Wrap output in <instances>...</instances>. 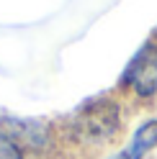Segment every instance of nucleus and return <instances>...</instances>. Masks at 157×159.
I'll return each instance as SVG.
<instances>
[{"label": "nucleus", "mask_w": 157, "mask_h": 159, "mask_svg": "<svg viewBox=\"0 0 157 159\" xmlns=\"http://www.w3.org/2000/svg\"><path fill=\"white\" fill-rule=\"evenodd\" d=\"M75 131L83 141L103 144L119 131V108L111 100H93L75 116Z\"/></svg>", "instance_id": "nucleus-1"}, {"label": "nucleus", "mask_w": 157, "mask_h": 159, "mask_svg": "<svg viewBox=\"0 0 157 159\" xmlns=\"http://www.w3.org/2000/svg\"><path fill=\"white\" fill-rule=\"evenodd\" d=\"M124 82L134 87L139 95H155L157 93V46L147 44L134 54L124 72Z\"/></svg>", "instance_id": "nucleus-2"}, {"label": "nucleus", "mask_w": 157, "mask_h": 159, "mask_svg": "<svg viewBox=\"0 0 157 159\" xmlns=\"http://www.w3.org/2000/svg\"><path fill=\"white\" fill-rule=\"evenodd\" d=\"M155 144H157V118H155V121H147L144 126L136 128L131 144L126 146L116 159H142Z\"/></svg>", "instance_id": "nucleus-3"}, {"label": "nucleus", "mask_w": 157, "mask_h": 159, "mask_svg": "<svg viewBox=\"0 0 157 159\" xmlns=\"http://www.w3.org/2000/svg\"><path fill=\"white\" fill-rule=\"evenodd\" d=\"M0 159H21V149L5 134H0Z\"/></svg>", "instance_id": "nucleus-4"}]
</instances>
